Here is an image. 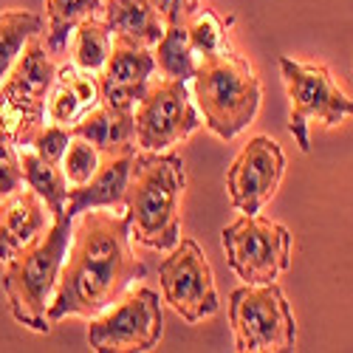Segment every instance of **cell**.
<instances>
[{"instance_id": "cell-1", "label": "cell", "mask_w": 353, "mask_h": 353, "mask_svg": "<svg viewBox=\"0 0 353 353\" xmlns=\"http://www.w3.org/2000/svg\"><path fill=\"white\" fill-rule=\"evenodd\" d=\"M141 277L144 263L130 249L128 218L85 210L71 232V246L48 303V322L54 325L65 316L94 319Z\"/></svg>"}, {"instance_id": "cell-2", "label": "cell", "mask_w": 353, "mask_h": 353, "mask_svg": "<svg viewBox=\"0 0 353 353\" xmlns=\"http://www.w3.org/2000/svg\"><path fill=\"white\" fill-rule=\"evenodd\" d=\"M187 187L184 161L175 153H136L125 190L130 238L170 252L181 241V195Z\"/></svg>"}, {"instance_id": "cell-3", "label": "cell", "mask_w": 353, "mask_h": 353, "mask_svg": "<svg viewBox=\"0 0 353 353\" xmlns=\"http://www.w3.org/2000/svg\"><path fill=\"white\" fill-rule=\"evenodd\" d=\"M74 218L65 212L57 215L51 226L20 249L3 266V291L12 316L34 334H48V303L54 297L60 269L65 263L68 246H71Z\"/></svg>"}, {"instance_id": "cell-4", "label": "cell", "mask_w": 353, "mask_h": 353, "mask_svg": "<svg viewBox=\"0 0 353 353\" xmlns=\"http://www.w3.org/2000/svg\"><path fill=\"white\" fill-rule=\"evenodd\" d=\"M192 82L198 110L218 139L232 141L254 122L263 88L257 74L241 54L226 48L212 57H201Z\"/></svg>"}, {"instance_id": "cell-5", "label": "cell", "mask_w": 353, "mask_h": 353, "mask_svg": "<svg viewBox=\"0 0 353 353\" xmlns=\"http://www.w3.org/2000/svg\"><path fill=\"white\" fill-rule=\"evenodd\" d=\"M57 79V65L43 46V37H32L20 51L17 63L0 82V133L14 147H26L40 125H46V102Z\"/></svg>"}, {"instance_id": "cell-6", "label": "cell", "mask_w": 353, "mask_h": 353, "mask_svg": "<svg viewBox=\"0 0 353 353\" xmlns=\"http://www.w3.org/2000/svg\"><path fill=\"white\" fill-rule=\"evenodd\" d=\"M229 322L234 350L241 353H277L297 342L294 314L277 283L234 288L229 294Z\"/></svg>"}, {"instance_id": "cell-7", "label": "cell", "mask_w": 353, "mask_h": 353, "mask_svg": "<svg viewBox=\"0 0 353 353\" xmlns=\"http://www.w3.org/2000/svg\"><path fill=\"white\" fill-rule=\"evenodd\" d=\"M280 74L291 99L288 133L303 153H311V125H339L345 116H353V99L339 91L325 65H305L280 57Z\"/></svg>"}, {"instance_id": "cell-8", "label": "cell", "mask_w": 353, "mask_h": 353, "mask_svg": "<svg viewBox=\"0 0 353 353\" xmlns=\"http://www.w3.org/2000/svg\"><path fill=\"white\" fill-rule=\"evenodd\" d=\"M232 272L246 285L274 283L291 263V232L263 215H243L221 232Z\"/></svg>"}, {"instance_id": "cell-9", "label": "cell", "mask_w": 353, "mask_h": 353, "mask_svg": "<svg viewBox=\"0 0 353 353\" xmlns=\"http://www.w3.org/2000/svg\"><path fill=\"white\" fill-rule=\"evenodd\" d=\"M159 283L164 303H170V308L190 325L215 316L221 308L212 266L192 238H184L170 249V257L159 266Z\"/></svg>"}, {"instance_id": "cell-10", "label": "cell", "mask_w": 353, "mask_h": 353, "mask_svg": "<svg viewBox=\"0 0 353 353\" xmlns=\"http://www.w3.org/2000/svg\"><path fill=\"white\" fill-rule=\"evenodd\" d=\"M164 334L159 294L139 288L119 305L105 308L88 325V345L97 353H141L153 350Z\"/></svg>"}, {"instance_id": "cell-11", "label": "cell", "mask_w": 353, "mask_h": 353, "mask_svg": "<svg viewBox=\"0 0 353 353\" xmlns=\"http://www.w3.org/2000/svg\"><path fill=\"white\" fill-rule=\"evenodd\" d=\"M136 144L141 150L161 153L167 147L190 139L201 128V116L190 102L187 82L181 79H156L147 82V91L136 110Z\"/></svg>"}, {"instance_id": "cell-12", "label": "cell", "mask_w": 353, "mask_h": 353, "mask_svg": "<svg viewBox=\"0 0 353 353\" xmlns=\"http://www.w3.org/2000/svg\"><path fill=\"white\" fill-rule=\"evenodd\" d=\"M285 172V156L269 136H254L234 156L226 172V190L232 207L243 215H257L280 190Z\"/></svg>"}, {"instance_id": "cell-13", "label": "cell", "mask_w": 353, "mask_h": 353, "mask_svg": "<svg viewBox=\"0 0 353 353\" xmlns=\"http://www.w3.org/2000/svg\"><path fill=\"white\" fill-rule=\"evenodd\" d=\"M153 71H156V60L150 48L122 40V37H113L110 57L99 74L102 102L110 108L133 110L139 99L144 97Z\"/></svg>"}, {"instance_id": "cell-14", "label": "cell", "mask_w": 353, "mask_h": 353, "mask_svg": "<svg viewBox=\"0 0 353 353\" xmlns=\"http://www.w3.org/2000/svg\"><path fill=\"white\" fill-rule=\"evenodd\" d=\"M51 212L34 190H17L0 201V263L14 257L51 226Z\"/></svg>"}, {"instance_id": "cell-15", "label": "cell", "mask_w": 353, "mask_h": 353, "mask_svg": "<svg viewBox=\"0 0 353 353\" xmlns=\"http://www.w3.org/2000/svg\"><path fill=\"white\" fill-rule=\"evenodd\" d=\"M102 102L99 91V77L88 74L77 65H63L57 68V79L48 91L46 102V116L48 122L74 128L88 110H94Z\"/></svg>"}, {"instance_id": "cell-16", "label": "cell", "mask_w": 353, "mask_h": 353, "mask_svg": "<svg viewBox=\"0 0 353 353\" xmlns=\"http://www.w3.org/2000/svg\"><path fill=\"white\" fill-rule=\"evenodd\" d=\"M71 136L88 139L102 153V159L136 156V147H139L136 144V119H133V110L110 108L105 102H99L94 110H88L82 119L71 128Z\"/></svg>"}, {"instance_id": "cell-17", "label": "cell", "mask_w": 353, "mask_h": 353, "mask_svg": "<svg viewBox=\"0 0 353 353\" xmlns=\"http://www.w3.org/2000/svg\"><path fill=\"white\" fill-rule=\"evenodd\" d=\"M130 164H133V156L102 159L99 170L91 175V181H85L82 187H71L68 190L65 215L77 218L85 210H102V207H119V203H125Z\"/></svg>"}, {"instance_id": "cell-18", "label": "cell", "mask_w": 353, "mask_h": 353, "mask_svg": "<svg viewBox=\"0 0 353 353\" xmlns=\"http://www.w3.org/2000/svg\"><path fill=\"white\" fill-rule=\"evenodd\" d=\"M102 20L113 37L150 48L164 34V20L150 0H102Z\"/></svg>"}, {"instance_id": "cell-19", "label": "cell", "mask_w": 353, "mask_h": 353, "mask_svg": "<svg viewBox=\"0 0 353 353\" xmlns=\"http://www.w3.org/2000/svg\"><path fill=\"white\" fill-rule=\"evenodd\" d=\"M17 156H20V170H23V184L43 198L51 218L63 215L65 201H68V181L60 164L40 159L32 147H17Z\"/></svg>"}, {"instance_id": "cell-20", "label": "cell", "mask_w": 353, "mask_h": 353, "mask_svg": "<svg viewBox=\"0 0 353 353\" xmlns=\"http://www.w3.org/2000/svg\"><path fill=\"white\" fill-rule=\"evenodd\" d=\"M102 12V0H46V28H43V46L48 54L65 51L74 28Z\"/></svg>"}, {"instance_id": "cell-21", "label": "cell", "mask_w": 353, "mask_h": 353, "mask_svg": "<svg viewBox=\"0 0 353 353\" xmlns=\"http://www.w3.org/2000/svg\"><path fill=\"white\" fill-rule=\"evenodd\" d=\"M110 46H113V34L105 26V20L97 17L82 20L71 34V65L99 77L110 57Z\"/></svg>"}, {"instance_id": "cell-22", "label": "cell", "mask_w": 353, "mask_h": 353, "mask_svg": "<svg viewBox=\"0 0 353 353\" xmlns=\"http://www.w3.org/2000/svg\"><path fill=\"white\" fill-rule=\"evenodd\" d=\"M43 28H46L43 17H37L32 12H23V9L0 12V82H3V77L17 63L26 43L43 34Z\"/></svg>"}, {"instance_id": "cell-23", "label": "cell", "mask_w": 353, "mask_h": 353, "mask_svg": "<svg viewBox=\"0 0 353 353\" xmlns=\"http://www.w3.org/2000/svg\"><path fill=\"white\" fill-rule=\"evenodd\" d=\"M153 60H156V68L167 77V79H192L195 77V51L190 46V37H187V28L184 26H167L161 40L156 43L153 48Z\"/></svg>"}, {"instance_id": "cell-24", "label": "cell", "mask_w": 353, "mask_h": 353, "mask_svg": "<svg viewBox=\"0 0 353 353\" xmlns=\"http://www.w3.org/2000/svg\"><path fill=\"white\" fill-rule=\"evenodd\" d=\"M184 28H187L190 46H192V51L198 57H212V54H221V51L229 48L223 20L212 9H207V6H195L187 14Z\"/></svg>"}, {"instance_id": "cell-25", "label": "cell", "mask_w": 353, "mask_h": 353, "mask_svg": "<svg viewBox=\"0 0 353 353\" xmlns=\"http://www.w3.org/2000/svg\"><path fill=\"white\" fill-rule=\"evenodd\" d=\"M99 164H102V153L97 147L88 139L71 136V141L65 147V156L60 161V170L65 175L68 187H82L85 181H91V175L99 170Z\"/></svg>"}, {"instance_id": "cell-26", "label": "cell", "mask_w": 353, "mask_h": 353, "mask_svg": "<svg viewBox=\"0 0 353 353\" xmlns=\"http://www.w3.org/2000/svg\"><path fill=\"white\" fill-rule=\"evenodd\" d=\"M68 141H71V128H63V125L48 122V125H40V128L34 130V136L28 139L26 147H32V150H34L40 159H46V161H51V164H60L63 156H65Z\"/></svg>"}, {"instance_id": "cell-27", "label": "cell", "mask_w": 353, "mask_h": 353, "mask_svg": "<svg viewBox=\"0 0 353 353\" xmlns=\"http://www.w3.org/2000/svg\"><path fill=\"white\" fill-rule=\"evenodd\" d=\"M20 187H23V170H20L17 147L6 133H0V201L17 192Z\"/></svg>"}, {"instance_id": "cell-28", "label": "cell", "mask_w": 353, "mask_h": 353, "mask_svg": "<svg viewBox=\"0 0 353 353\" xmlns=\"http://www.w3.org/2000/svg\"><path fill=\"white\" fill-rule=\"evenodd\" d=\"M150 3L164 20V26H184L187 14L198 6L195 0H150Z\"/></svg>"}]
</instances>
